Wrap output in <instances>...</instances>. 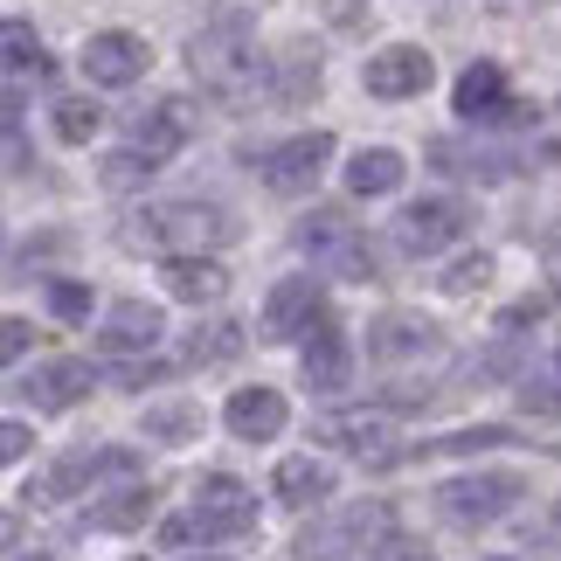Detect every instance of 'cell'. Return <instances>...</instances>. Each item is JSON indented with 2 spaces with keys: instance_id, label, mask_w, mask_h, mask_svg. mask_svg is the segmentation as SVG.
I'll return each instance as SVG.
<instances>
[{
  "instance_id": "obj_1",
  "label": "cell",
  "mask_w": 561,
  "mask_h": 561,
  "mask_svg": "<svg viewBox=\"0 0 561 561\" xmlns=\"http://www.w3.org/2000/svg\"><path fill=\"white\" fill-rule=\"evenodd\" d=\"M187 62H194V77H202V91H215L222 104H243L256 83H264V62H256L250 28H243V21H229V14L187 42Z\"/></svg>"
},
{
  "instance_id": "obj_2",
  "label": "cell",
  "mask_w": 561,
  "mask_h": 561,
  "mask_svg": "<svg viewBox=\"0 0 561 561\" xmlns=\"http://www.w3.org/2000/svg\"><path fill=\"white\" fill-rule=\"evenodd\" d=\"M133 236H146V243H160V250H215V243H229L236 236V215L229 208H215V202H153V208H139L133 215Z\"/></svg>"
},
{
  "instance_id": "obj_3",
  "label": "cell",
  "mask_w": 561,
  "mask_h": 561,
  "mask_svg": "<svg viewBox=\"0 0 561 561\" xmlns=\"http://www.w3.org/2000/svg\"><path fill=\"white\" fill-rule=\"evenodd\" d=\"M527 479H513V471H471V479H444L437 485V513L450 527H492L500 513L520 506Z\"/></svg>"
},
{
  "instance_id": "obj_4",
  "label": "cell",
  "mask_w": 561,
  "mask_h": 561,
  "mask_svg": "<svg viewBox=\"0 0 561 561\" xmlns=\"http://www.w3.org/2000/svg\"><path fill=\"white\" fill-rule=\"evenodd\" d=\"M465 229H471V202H458V194H430V202H409V208L396 215V250L437 256V250L458 243Z\"/></svg>"
},
{
  "instance_id": "obj_5",
  "label": "cell",
  "mask_w": 561,
  "mask_h": 561,
  "mask_svg": "<svg viewBox=\"0 0 561 561\" xmlns=\"http://www.w3.org/2000/svg\"><path fill=\"white\" fill-rule=\"evenodd\" d=\"M430 77H437V62H430V49H416V42H388V49L368 56V70H360L368 98H381V104L423 98V91H430Z\"/></svg>"
},
{
  "instance_id": "obj_6",
  "label": "cell",
  "mask_w": 561,
  "mask_h": 561,
  "mask_svg": "<svg viewBox=\"0 0 561 561\" xmlns=\"http://www.w3.org/2000/svg\"><path fill=\"white\" fill-rule=\"evenodd\" d=\"M187 139H194V104H187V98H160L153 112L133 118V146H125V153H133L146 174H153V167H167Z\"/></svg>"
},
{
  "instance_id": "obj_7",
  "label": "cell",
  "mask_w": 561,
  "mask_h": 561,
  "mask_svg": "<svg viewBox=\"0 0 561 561\" xmlns=\"http://www.w3.org/2000/svg\"><path fill=\"white\" fill-rule=\"evenodd\" d=\"M327 160H333V133H298L285 146H271V153L256 160V174H264V187H277V194H306L319 174H327Z\"/></svg>"
},
{
  "instance_id": "obj_8",
  "label": "cell",
  "mask_w": 561,
  "mask_h": 561,
  "mask_svg": "<svg viewBox=\"0 0 561 561\" xmlns=\"http://www.w3.org/2000/svg\"><path fill=\"white\" fill-rule=\"evenodd\" d=\"M298 250H312L319 264H333L340 277H368L375 271V256H368V243L354 236V222L340 208H327V215H312V222H298Z\"/></svg>"
},
{
  "instance_id": "obj_9",
  "label": "cell",
  "mask_w": 561,
  "mask_h": 561,
  "mask_svg": "<svg viewBox=\"0 0 561 561\" xmlns=\"http://www.w3.org/2000/svg\"><path fill=\"white\" fill-rule=\"evenodd\" d=\"M319 444L347 450L354 465H375V471L402 458V430L388 416H327V423H319Z\"/></svg>"
},
{
  "instance_id": "obj_10",
  "label": "cell",
  "mask_w": 561,
  "mask_h": 561,
  "mask_svg": "<svg viewBox=\"0 0 561 561\" xmlns=\"http://www.w3.org/2000/svg\"><path fill=\"white\" fill-rule=\"evenodd\" d=\"M146 70H153V49L125 28H104V35L83 42V77L104 83V91H125V83H139Z\"/></svg>"
},
{
  "instance_id": "obj_11",
  "label": "cell",
  "mask_w": 561,
  "mask_h": 561,
  "mask_svg": "<svg viewBox=\"0 0 561 561\" xmlns=\"http://www.w3.org/2000/svg\"><path fill=\"white\" fill-rule=\"evenodd\" d=\"M327 319V291L312 277H277L264 298V340H306Z\"/></svg>"
},
{
  "instance_id": "obj_12",
  "label": "cell",
  "mask_w": 561,
  "mask_h": 561,
  "mask_svg": "<svg viewBox=\"0 0 561 561\" xmlns=\"http://www.w3.org/2000/svg\"><path fill=\"white\" fill-rule=\"evenodd\" d=\"M133 471H139V458H133V450H118V444H104V450H77V458H62L49 479L35 485V500H42V506H56V500H70V492L98 485V479H133Z\"/></svg>"
},
{
  "instance_id": "obj_13",
  "label": "cell",
  "mask_w": 561,
  "mask_h": 561,
  "mask_svg": "<svg viewBox=\"0 0 561 561\" xmlns=\"http://www.w3.org/2000/svg\"><path fill=\"white\" fill-rule=\"evenodd\" d=\"M91 388H98V368H91V360H70V354H62V360H42V368L21 375L14 396L28 402V409H70V402L91 396Z\"/></svg>"
},
{
  "instance_id": "obj_14",
  "label": "cell",
  "mask_w": 561,
  "mask_h": 561,
  "mask_svg": "<svg viewBox=\"0 0 561 561\" xmlns=\"http://www.w3.org/2000/svg\"><path fill=\"white\" fill-rule=\"evenodd\" d=\"M444 347V333L430 327L423 312H381L375 327H368V354L381 360V368H402V360H423V354H437Z\"/></svg>"
},
{
  "instance_id": "obj_15",
  "label": "cell",
  "mask_w": 561,
  "mask_h": 561,
  "mask_svg": "<svg viewBox=\"0 0 561 561\" xmlns=\"http://www.w3.org/2000/svg\"><path fill=\"white\" fill-rule=\"evenodd\" d=\"M194 513L215 520L222 534H250L256 527V492L236 479V471H202V479H194Z\"/></svg>"
},
{
  "instance_id": "obj_16",
  "label": "cell",
  "mask_w": 561,
  "mask_h": 561,
  "mask_svg": "<svg viewBox=\"0 0 561 561\" xmlns=\"http://www.w3.org/2000/svg\"><path fill=\"white\" fill-rule=\"evenodd\" d=\"M298 375H306L312 396H340V388L354 381V347H347V333H340L333 319H319V327L306 333V360H298Z\"/></svg>"
},
{
  "instance_id": "obj_17",
  "label": "cell",
  "mask_w": 561,
  "mask_h": 561,
  "mask_svg": "<svg viewBox=\"0 0 561 561\" xmlns=\"http://www.w3.org/2000/svg\"><path fill=\"white\" fill-rule=\"evenodd\" d=\"M222 423H229V437H243V444H271L277 430L291 423V402L277 396V388H236L222 402Z\"/></svg>"
},
{
  "instance_id": "obj_18",
  "label": "cell",
  "mask_w": 561,
  "mask_h": 561,
  "mask_svg": "<svg viewBox=\"0 0 561 561\" xmlns=\"http://www.w3.org/2000/svg\"><path fill=\"white\" fill-rule=\"evenodd\" d=\"M160 333H167V319H160V306H146V298H118V306L98 319V347L104 354H146Z\"/></svg>"
},
{
  "instance_id": "obj_19",
  "label": "cell",
  "mask_w": 561,
  "mask_h": 561,
  "mask_svg": "<svg viewBox=\"0 0 561 561\" xmlns=\"http://www.w3.org/2000/svg\"><path fill=\"white\" fill-rule=\"evenodd\" d=\"M160 277H167V291L174 298H187V306H215V298L229 291V271L215 264L208 250H187V256H167L160 264Z\"/></svg>"
},
{
  "instance_id": "obj_20",
  "label": "cell",
  "mask_w": 561,
  "mask_h": 561,
  "mask_svg": "<svg viewBox=\"0 0 561 561\" xmlns=\"http://www.w3.org/2000/svg\"><path fill=\"white\" fill-rule=\"evenodd\" d=\"M277 500H285V506H298V513H306V506H319V500H333V471L319 465L312 450H298V458H285V465H277Z\"/></svg>"
},
{
  "instance_id": "obj_21",
  "label": "cell",
  "mask_w": 561,
  "mask_h": 561,
  "mask_svg": "<svg viewBox=\"0 0 561 561\" xmlns=\"http://www.w3.org/2000/svg\"><path fill=\"white\" fill-rule=\"evenodd\" d=\"M450 104H458V118L506 112V70H500V62H471V70L458 77V91H450Z\"/></svg>"
},
{
  "instance_id": "obj_22",
  "label": "cell",
  "mask_w": 561,
  "mask_h": 561,
  "mask_svg": "<svg viewBox=\"0 0 561 561\" xmlns=\"http://www.w3.org/2000/svg\"><path fill=\"white\" fill-rule=\"evenodd\" d=\"M402 153H388V146H368V153L347 160V194H360V202H375V194H396L402 187Z\"/></svg>"
},
{
  "instance_id": "obj_23",
  "label": "cell",
  "mask_w": 561,
  "mask_h": 561,
  "mask_svg": "<svg viewBox=\"0 0 561 561\" xmlns=\"http://www.w3.org/2000/svg\"><path fill=\"white\" fill-rule=\"evenodd\" d=\"M146 513H153V485L133 479L125 492H112V500L91 506V534H133V527H146Z\"/></svg>"
},
{
  "instance_id": "obj_24",
  "label": "cell",
  "mask_w": 561,
  "mask_h": 561,
  "mask_svg": "<svg viewBox=\"0 0 561 561\" xmlns=\"http://www.w3.org/2000/svg\"><path fill=\"white\" fill-rule=\"evenodd\" d=\"M0 70H49L28 21H0Z\"/></svg>"
},
{
  "instance_id": "obj_25",
  "label": "cell",
  "mask_w": 561,
  "mask_h": 561,
  "mask_svg": "<svg viewBox=\"0 0 561 561\" xmlns=\"http://www.w3.org/2000/svg\"><path fill=\"white\" fill-rule=\"evenodd\" d=\"M98 125H104V112H98L91 98H56V139L62 146H91Z\"/></svg>"
},
{
  "instance_id": "obj_26",
  "label": "cell",
  "mask_w": 561,
  "mask_h": 561,
  "mask_svg": "<svg viewBox=\"0 0 561 561\" xmlns=\"http://www.w3.org/2000/svg\"><path fill=\"white\" fill-rule=\"evenodd\" d=\"M319 91V49H306V42H298V49H285V77H277V98L285 104H306Z\"/></svg>"
},
{
  "instance_id": "obj_27",
  "label": "cell",
  "mask_w": 561,
  "mask_h": 561,
  "mask_svg": "<svg viewBox=\"0 0 561 561\" xmlns=\"http://www.w3.org/2000/svg\"><path fill=\"white\" fill-rule=\"evenodd\" d=\"M236 354H243V333H236L229 319L222 327H202L187 340V368H215V360H236Z\"/></svg>"
},
{
  "instance_id": "obj_28",
  "label": "cell",
  "mask_w": 561,
  "mask_h": 561,
  "mask_svg": "<svg viewBox=\"0 0 561 561\" xmlns=\"http://www.w3.org/2000/svg\"><path fill=\"white\" fill-rule=\"evenodd\" d=\"M194 430H202V416H194L187 402H167V409H153V416H146V437H153V444H187Z\"/></svg>"
},
{
  "instance_id": "obj_29",
  "label": "cell",
  "mask_w": 561,
  "mask_h": 561,
  "mask_svg": "<svg viewBox=\"0 0 561 561\" xmlns=\"http://www.w3.org/2000/svg\"><path fill=\"white\" fill-rule=\"evenodd\" d=\"M49 312L62 319V327H83V319H91V285H77V277H56V285H49Z\"/></svg>"
},
{
  "instance_id": "obj_30",
  "label": "cell",
  "mask_w": 561,
  "mask_h": 561,
  "mask_svg": "<svg viewBox=\"0 0 561 561\" xmlns=\"http://www.w3.org/2000/svg\"><path fill=\"white\" fill-rule=\"evenodd\" d=\"M28 347H35V327H28V319H14V312H0V368H14Z\"/></svg>"
},
{
  "instance_id": "obj_31",
  "label": "cell",
  "mask_w": 561,
  "mask_h": 561,
  "mask_svg": "<svg viewBox=\"0 0 561 561\" xmlns=\"http://www.w3.org/2000/svg\"><path fill=\"white\" fill-rule=\"evenodd\" d=\"M520 430H471V437H444V444H430V458H450V450H485V444H513Z\"/></svg>"
},
{
  "instance_id": "obj_32",
  "label": "cell",
  "mask_w": 561,
  "mask_h": 561,
  "mask_svg": "<svg viewBox=\"0 0 561 561\" xmlns=\"http://www.w3.org/2000/svg\"><path fill=\"white\" fill-rule=\"evenodd\" d=\"M28 450H35V430H28V423H0V471L21 465Z\"/></svg>"
},
{
  "instance_id": "obj_33",
  "label": "cell",
  "mask_w": 561,
  "mask_h": 561,
  "mask_svg": "<svg viewBox=\"0 0 561 561\" xmlns=\"http://www.w3.org/2000/svg\"><path fill=\"white\" fill-rule=\"evenodd\" d=\"M485 277H492V256H465V264L444 271V291H471V285H485Z\"/></svg>"
},
{
  "instance_id": "obj_34",
  "label": "cell",
  "mask_w": 561,
  "mask_h": 561,
  "mask_svg": "<svg viewBox=\"0 0 561 561\" xmlns=\"http://www.w3.org/2000/svg\"><path fill=\"white\" fill-rule=\"evenodd\" d=\"M160 375H174V360H139V368H125L118 381L125 388H146V381H160Z\"/></svg>"
},
{
  "instance_id": "obj_35",
  "label": "cell",
  "mask_w": 561,
  "mask_h": 561,
  "mask_svg": "<svg viewBox=\"0 0 561 561\" xmlns=\"http://www.w3.org/2000/svg\"><path fill=\"white\" fill-rule=\"evenodd\" d=\"M14 118H21V91H0V133H8Z\"/></svg>"
},
{
  "instance_id": "obj_36",
  "label": "cell",
  "mask_w": 561,
  "mask_h": 561,
  "mask_svg": "<svg viewBox=\"0 0 561 561\" xmlns=\"http://www.w3.org/2000/svg\"><path fill=\"white\" fill-rule=\"evenodd\" d=\"M14 548V513H0V554Z\"/></svg>"
},
{
  "instance_id": "obj_37",
  "label": "cell",
  "mask_w": 561,
  "mask_h": 561,
  "mask_svg": "<svg viewBox=\"0 0 561 561\" xmlns=\"http://www.w3.org/2000/svg\"><path fill=\"white\" fill-rule=\"evenodd\" d=\"M21 561H49V554H21Z\"/></svg>"
},
{
  "instance_id": "obj_38",
  "label": "cell",
  "mask_w": 561,
  "mask_h": 561,
  "mask_svg": "<svg viewBox=\"0 0 561 561\" xmlns=\"http://www.w3.org/2000/svg\"><path fill=\"white\" fill-rule=\"evenodd\" d=\"M554 527H561V506H554Z\"/></svg>"
}]
</instances>
